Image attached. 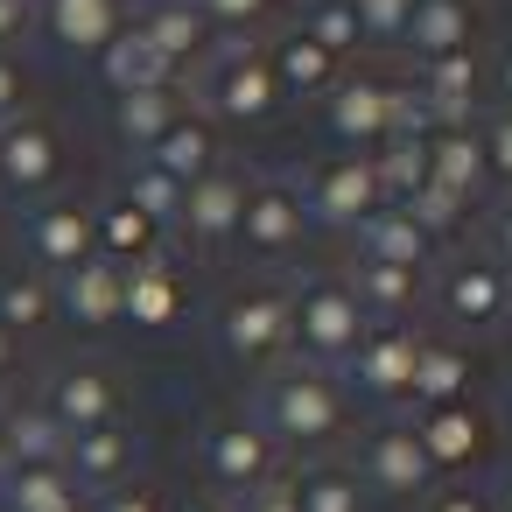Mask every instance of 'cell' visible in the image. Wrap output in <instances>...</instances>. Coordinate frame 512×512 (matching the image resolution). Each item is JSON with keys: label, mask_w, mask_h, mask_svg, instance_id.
<instances>
[{"label": "cell", "mask_w": 512, "mask_h": 512, "mask_svg": "<svg viewBox=\"0 0 512 512\" xmlns=\"http://www.w3.org/2000/svg\"><path fill=\"white\" fill-rule=\"evenodd\" d=\"M281 449H330L344 428H351V393L337 372L323 365H281L260 393V414H253Z\"/></svg>", "instance_id": "1"}, {"label": "cell", "mask_w": 512, "mask_h": 512, "mask_svg": "<svg viewBox=\"0 0 512 512\" xmlns=\"http://www.w3.org/2000/svg\"><path fill=\"white\" fill-rule=\"evenodd\" d=\"M365 323H372V316L358 309L351 281H337V274H316L302 295H288V330H295V344H302V365L337 372V365L358 351Z\"/></svg>", "instance_id": "2"}, {"label": "cell", "mask_w": 512, "mask_h": 512, "mask_svg": "<svg viewBox=\"0 0 512 512\" xmlns=\"http://www.w3.org/2000/svg\"><path fill=\"white\" fill-rule=\"evenodd\" d=\"M323 127H330V141L351 148V155H372L379 141L414 134V120H407V92H393V85H379V78H344V85H330Z\"/></svg>", "instance_id": "3"}, {"label": "cell", "mask_w": 512, "mask_h": 512, "mask_svg": "<svg viewBox=\"0 0 512 512\" xmlns=\"http://www.w3.org/2000/svg\"><path fill=\"white\" fill-rule=\"evenodd\" d=\"M302 197V218H323V225H365L386 197H379V176H372V155H351V148H337V155H323L316 169H309V183L295 190Z\"/></svg>", "instance_id": "4"}, {"label": "cell", "mask_w": 512, "mask_h": 512, "mask_svg": "<svg viewBox=\"0 0 512 512\" xmlns=\"http://www.w3.org/2000/svg\"><path fill=\"white\" fill-rule=\"evenodd\" d=\"M204 470H211V484H218V491L246 498L253 484L281 477V442H274L253 414H225V421H211V428H204Z\"/></svg>", "instance_id": "5"}, {"label": "cell", "mask_w": 512, "mask_h": 512, "mask_svg": "<svg viewBox=\"0 0 512 512\" xmlns=\"http://www.w3.org/2000/svg\"><path fill=\"white\" fill-rule=\"evenodd\" d=\"M358 484L379 498H428L435 491V463L414 435V421H379L358 449Z\"/></svg>", "instance_id": "6"}, {"label": "cell", "mask_w": 512, "mask_h": 512, "mask_svg": "<svg viewBox=\"0 0 512 512\" xmlns=\"http://www.w3.org/2000/svg\"><path fill=\"white\" fill-rule=\"evenodd\" d=\"M288 344H295V330H288V295L253 288V295H232V302L218 309V351H225L232 365H274Z\"/></svg>", "instance_id": "7"}, {"label": "cell", "mask_w": 512, "mask_h": 512, "mask_svg": "<svg viewBox=\"0 0 512 512\" xmlns=\"http://www.w3.org/2000/svg\"><path fill=\"white\" fill-rule=\"evenodd\" d=\"M421 344H428V337H421V330H407V323H365L358 351L344 358V379H351L365 400H407Z\"/></svg>", "instance_id": "8"}, {"label": "cell", "mask_w": 512, "mask_h": 512, "mask_svg": "<svg viewBox=\"0 0 512 512\" xmlns=\"http://www.w3.org/2000/svg\"><path fill=\"white\" fill-rule=\"evenodd\" d=\"M232 239L253 260L295 253V239H302V197H295V183H246V211H239V232Z\"/></svg>", "instance_id": "9"}, {"label": "cell", "mask_w": 512, "mask_h": 512, "mask_svg": "<svg viewBox=\"0 0 512 512\" xmlns=\"http://www.w3.org/2000/svg\"><path fill=\"white\" fill-rule=\"evenodd\" d=\"M414 435H421V449H428V463H435V477H442V470H463V463L484 456L491 421H484L470 400H449V407H421V414H414Z\"/></svg>", "instance_id": "10"}, {"label": "cell", "mask_w": 512, "mask_h": 512, "mask_svg": "<svg viewBox=\"0 0 512 512\" xmlns=\"http://www.w3.org/2000/svg\"><path fill=\"white\" fill-rule=\"evenodd\" d=\"M239 211H246V176H232V169H211V176H197V183L183 190V211H176V225H183L197 246H225V239L239 232Z\"/></svg>", "instance_id": "11"}, {"label": "cell", "mask_w": 512, "mask_h": 512, "mask_svg": "<svg viewBox=\"0 0 512 512\" xmlns=\"http://www.w3.org/2000/svg\"><path fill=\"white\" fill-rule=\"evenodd\" d=\"M211 106H218V120H232V127H260L274 106H281V85H274V71H267V57H225L218 64V78H211Z\"/></svg>", "instance_id": "12"}, {"label": "cell", "mask_w": 512, "mask_h": 512, "mask_svg": "<svg viewBox=\"0 0 512 512\" xmlns=\"http://www.w3.org/2000/svg\"><path fill=\"white\" fill-rule=\"evenodd\" d=\"M57 302L71 309V323L106 330V323H120V309H127V267H113L106 253H92V260H78V267L64 274V295H57Z\"/></svg>", "instance_id": "13"}, {"label": "cell", "mask_w": 512, "mask_h": 512, "mask_svg": "<svg viewBox=\"0 0 512 512\" xmlns=\"http://www.w3.org/2000/svg\"><path fill=\"white\" fill-rule=\"evenodd\" d=\"M50 421L64 428V435H85V428H113V407H120V393H113V379L99 372V365H71V372H57V386H50Z\"/></svg>", "instance_id": "14"}, {"label": "cell", "mask_w": 512, "mask_h": 512, "mask_svg": "<svg viewBox=\"0 0 512 512\" xmlns=\"http://www.w3.org/2000/svg\"><path fill=\"white\" fill-rule=\"evenodd\" d=\"M428 183L456 190L463 204H477V190L491 183V176H484V141H477L470 120H456V127H428Z\"/></svg>", "instance_id": "15"}, {"label": "cell", "mask_w": 512, "mask_h": 512, "mask_svg": "<svg viewBox=\"0 0 512 512\" xmlns=\"http://www.w3.org/2000/svg\"><path fill=\"white\" fill-rule=\"evenodd\" d=\"M505 302H512V281H505V267H491V260H456V267L442 274V309H449V323H498Z\"/></svg>", "instance_id": "16"}, {"label": "cell", "mask_w": 512, "mask_h": 512, "mask_svg": "<svg viewBox=\"0 0 512 512\" xmlns=\"http://www.w3.org/2000/svg\"><path fill=\"white\" fill-rule=\"evenodd\" d=\"M43 29H50V43L99 57L127 22H120V0H43Z\"/></svg>", "instance_id": "17"}, {"label": "cell", "mask_w": 512, "mask_h": 512, "mask_svg": "<svg viewBox=\"0 0 512 512\" xmlns=\"http://www.w3.org/2000/svg\"><path fill=\"white\" fill-rule=\"evenodd\" d=\"M414 57H456L477 43V0H414V15H407V36Z\"/></svg>", "instance_id": "18"}, {"label": "cell", "mask_w": 512, "mask_h": 512, "mask_svg": "<svg viewBox=\"0 0 512 512\" xmlns=\"http://www.w3.org/2000/svg\"><path fill=\"white\" fill-rule=\"evenodd\" d=\"M29 246H36V260H43V267L71 274L78 260H92V253H99L92 211H85V204H50V211H36V225H29Z\"/></svg>", "instance_id": "19"}, {"label": "cell", "mask_w": 512, "mask_h": 512, "mask_svg": "<svg viewBox=\"0 0 512 512\" xmlns=\"http://www.w3.org/2000/svg\"><path fill=\"white\" fill-rule=\"evenodd\" d=\"M127 463H134V435H120V421H113V428H85V435L64 442V470H71L78 491H85V484H92V491H120Z\"/></svg>", "instance_id": "20"}, {"label": "cell", "mask_w": 512, "mask_h": 512, "mask_svg": "<svg viewBox=\"0 0 512 512\" xmlns=\"http://www.w3.org/2000/svg\"><path fill=\"white\" fill-rule=\"evenodd\" d=\"M57 176V134L43 120H8L0 127V183L8 190H43Z\"/></svg>", "instance_id": "21"}, {"label": "cell", "mask_w": 512, "mask_h": 512, "mask_svg": "<svg viewBox=\"0 0 512 512\" xmlns=\"http://www.w3.org/2000/svg\"><path fill=\"white\" fill-rule=\"evenodd\" d=\"M176 120H183V92H176V85H148V92H120V99H113V134H120L127 148H141V155H148Z\"/></svg>", "instance_id": "22"}, {"label": "cell", "mask_w": 512, "mask_h": 512, "mask_svg": "<svg viewBox=\"0 0 512 512\" xmlns=\"http://www.w3.org/2000/svg\"><path fill=\"white\" fill-rule=\"evenodd\" d=\"M148 162L190 190L197 176H211V169H218V127H211V120H197V113H183V120L148 148Z\"/></svg>", "instance_id": "23"}, {"label": "cell", "mask_w": 512, "mask_h": 512, "mask_svg": "<svg viewBox=\"0 0 512 512\" xmlns=\"http://www.w3.org/2000/svg\"><path fill=\"white\" fill-rule=\"evenodd\" d=\"M134 29L148 36V50H155L162 64H183V57H197V50L211 43V22H204L197 0H155Z\"/></svg>", "instance_id": "24"}, {"label": "cell", "mask_w": 512, "mask_h": 512, "mask_svg": "<svg viewBox=\"0 0 512 512\" xmlns=\"http://www.w3.org/2000/svg\"><path fill=\"white\" fill-rule=\"evenodd\" d=\"M358 253H365V260H379V267H414V274H421L435 246L414 232V218H407L400 204H379V211L358 225Z\"/></svg>", "instance_id": "25"}, {"label": "cell", "mask_w": 512, "mask_h": 512, "mask_svg": "<svg viewBox=\"0 0 512 512\" xmlns=\"http://www.w3.org/2000/svg\"><path fill=\"white\" fill-rule=\"evenodd\" d=\"M470 351L463 344H421V358H414V386H407V400L414 407H449V400H470Z\"/></svg>", "instance_id": "26"}, {"label": "cell", "mask_w": 512, "mask_h": 512, "mask_svg": "<svg viewBox=\"0 0 512 512\" xmlns=\"http://www.w3.org/2000/svg\"><path fill=\"white\" fill-rule=\"evenodd\" d=\"M0 505H8V512H78V484H71L64 463L0 470Z\"/></svg>", "instance_id": "27"}, {"label": "cell", "mask_w": 512, "mask_h": 512, "mask_svg": "<svg viewBox=\"0 0 512 512\" xmlns=\"http://www.w3.org/2000/svg\"><path fill=\"white\" fill-rule=\"evenodd\" d=\"M351 295H358V309H365L372 323H400V316L421 302V274H414V267H379V260H358Z\"/></svg>", "instance_id": "28"}, {"label": "cell", "mask_w": 512, "mask_h": 512, "mask_svg": "<svg viewBox=\"0 0 512 512\" xmlns=\"http://www.w3.org/2000/svg\"><path fill=\"white\" fill-rule=\"evenodd\" d=\"M176 309H183V281H176V267H162L155 253L134 260V267H127V309H120V316L162 330V323H176Z\"/></svg>", "instance_id": "29"}, {"label": "cell", "mask_w": 512, "mask_h": 512, "mask_svg": "<svg viewBox=\"0 0 512 512\" xmlns=\"http://www.w3.org/2000/svg\"><path fill=\"white\" fill-rule=\"evenodd\" d=\"M64 428L50 421V407H15L8 428H0V456H8V470H29V463H64Z\"/></svg>", "instance_id": "30"}, {"label": "cell", "mask_w": 512, "mask_h": 512, "mask_svg": "<svg viewBox=\"0 0 512 512\" xmlns=\"http://www.w3.org/2000/svg\"><path fill=\"white\" fill-rule=\"evenodd\" d=\"M267 71H274V85H281V92H302V99H309V92H330V85H337V57H330L323 43H309L302 29L274 43Z\"/></svg>", "instance_id": "31"}, {"label": "cell", "mask_w": 512, "mask_h": 512, "mask_svg": "<svg viewBox=\"0 0 512 512\" xmlns=\"http://www.w3.org/2000/svg\"><path fill=\"white\" fill-rule=\"evenodd\" d=\"M99 71H106L113 99H120V92H148V85H169V64L148 50V36H141V29H120V36L99 50Z\"/></svg>", "instance_id": "32"}, {"label": "cell", "mask_w": 512, "mask_h": 512, "mask_svg": "<svg viewBox=\"0 0 512 512\" xmlns=\"http://www.w3.org/2000/svg\"><path fill=\"white\" fill-rule=\"evenodd\" d=\"M372 176H379V197H386V204H407V197L428 183V134H393V141H379Z\"/></svg>", "instance_id": "33"}, {"label": "cell", "mask_w": 512, "mask_h": 512, "mask_svg": "<svg viewBox=\"0 0 512 512\" xmlns=\"http://www.w3.org/2000/svg\"><path fill=\"white\" fill-rule=\"evenodd\" d=\"M92 232H99V253H106L113 267H134V260L155 253V218H141L127 197L106 204V211H92Z\"/></svg>", "instance_id": "34"}, {"label": "cell", "mask_w": 512, "mask_h": 512, "mask_svg": "<svg viewBox=\"0 0 512 512\" xmlns=\"http://www.w3.org/2000/svg\"><path fill=\"white\" fill-rule=\"evenodd\" d=\"M295 505L302 512H365V484L344 463H309V470H295Z\"/></svg>", "instance_id": "35"}, {"label": "cell", "mask_w": 512, "mask_h": 512, "mask_svg": "<svg viewBox=\"0 0 512 512\" xmlns=\"http://www.w3.org/2000/svg\"><path fill=\"white\" fill-rule=\"evenodd\" d=\"M400 211H407V218H414V232L435 246V239H449V232L463 225V211H470V204H463L456 190H442V183H421V190H414Z\"/></svg>", "instance_id": "36"}, {"label": "cell", "mask_w": 512, "mask_h": 512, "mask_svg": "<svg viewBox=\"0 0 512 512\" xmlns=\"http://www.w3.org/2000/svg\"><path fill=\"white\" fill-rule=\"evenodd\" d=\"M127 204H134L141 218H155V225H176V211H183V183L162 176L155 162H141V169L127 176Z\"/></svg>", "instance_id": "37"}, {"label": "cell", "mask_w": 512, "mask_h": 512, "mask_svg": "<svg viewBox=\"0 0 512 512\" xmlns=\"http://www.w3.org/2000/svg\"><path fill=\"white\" fill-rule=\"evenodd\" d=\"M302 36H309V43H323L330 57H344V50H358V43H365V36H358V15H351V0H309Z\"/></svg>", "instance_id": "38"}, {"label": "cell", "mask_w": 512, "mask_h": 512, "mask_svg": "<svg viewBox=\"0 0 512 512\" xmlns=\"http://www.w3.org/2000/svg\"><path fill=\"white\" fill-rule=\"evenodd\" d=\"M50 281L43 274H8L0 281V323L8 330H29V323H50Z\"/></svg>", "instance_id": "39"}, {"label": "cell", "mask_w": 512, "mask_h": 512, "mask_svg": "<svg viewBox=\"0 0 512 512\" xmlns=\"http://www.w3.org/2000/svg\"><path fill=\"white\" fill-rule=\"evenodd\" d=\"M351 15H358V36L365 43H400L414 0H351Z\"/></svg>", "instance_id": "40"}, {"label": "cell", "mask_w": 512, "mask_h": 512, "mask_svg": "<svg viewBox=\"0 0 512 512\" xmlns=\"http://www.w3.org/2000/svg\"><path fill=\"white\" fill-rule=\"evenodd\" d=\"M477 141H484V176L491 183H512V106L491 127H477Z\"/></svg>", "instance_id": "41"}, {"label": "cell", "mask_w": 512, "mask_h": 512, "mask_svg": "<svg viewBox=\"0 0 512 512\" xmlns=\"http://www.w3.org/2000/svg\"><path fill=\"white\" fill-rule=\"evenodd\" d=\"M232 512H302V505H295V477L281 470V477H267V484H253V491H246V498H239Z\"/></svg>", "instance_id": "42"}, {"label": "cell", "mask_w": 512, "mask_h": 512, "mask_svg": "<svg viewBox=\"0 0 512 512\" xmlns=\"http://www.w3.org/2000/svg\"><path fill=\"white\" fill-rule=\"evenodd\" d=\"M204 8V22H218V29H246V22H260L274 0H197Z\"/></svg>", "instance_id": "43"}, {"label": "cell", "mask_w": 512, "mask_h": 512, "mask_svg": "<svg viewBox=\"0 0 512 512\" xmlns=\"http://www.w3.org/2000/svg\"><path fill=\"white\" fill-rule=\"evenodd\" d=\"M421 512H491V498H484V491L449 484V491H428V505H421Z\"/></svg>", "instance_id": "44"}, {"label": "cell", "mask_w": 512, "mask_h": 512, "mask_svg": "<svg viewBox=\"0 0 512 512\" xmlns=\"http://www.w3.org/2000/svg\"><path fill=\"white\" fill-rule=\"evenodd\" d=\"M491 267H512V204H498L491 211V253H484Z\"/></svg>", "instance_id": "45"}, {"label": "cell", "mask_w": 512, "mask_h": 512, "mask_svg": "<svg viewBox=\"0 0 512 512\" xmlns=\"http://www.w3.org/2000/svg\"><path fill=\"white\" fill-rule=\"evenodd\" d=\"M99 512H162V498H155V491H127V484H120V491H106V498H99Z\"/></svg>", "instance_id": "46"}, {"label": "cell", "mask_w": 512, "mask_h": 512, "mask_svg": "<svg viewBox=\"0 0 512 512\" xmlns=\"http://www.w3.org/2000/svg\"><path fill=\"white\" fill-rule=\"evenodd\" d=\"M22 22H29V0H0V43H15Z\"/></svg>", "instance_id": "47"}, {"label": "cell", "mask_w": 512, "mask_h": 512, "mask_svg": "<svg viewBox=\"0 0 512 512\" xmlns=\"http://www.w3.org/2000/svg\"><path fill=\"white\" fill-rule=\"evenodd\" d=\"M15 106H22V71L0 57V113H15Z\"/></svg>", "instance_id": "48"}, {"label": "cell", "mask_w": 512, "mask_h": 512, "mask_svg": "<svg viewBox=\"0 0 512 512\" xmlns=\"http://www.w3.org/2000/svg\"><path fill=\"white\" fill-rule=\"evenodd\" d=\"M491 78H498V99H512V43H505V57H498V71H491Z\"/></svg>", "instance_id": "49"}, {"label": "cell", "mask_w": 512, "mask_h": 512, "mask_svg": "<svg viewBox=\"0 0 512 512\" xmlns=\"http://www.w3.org/2000/svg\"><path fill=\"white\" fill-rule=\"evenodd\" d=\"M8 365H15V330L0 323V372H8Z\"/></svg>", "instance_id": "50"}, {"label": "cell", "mask_w": 512, "mask_h": 512, "mask_svg": "<svg viewBox=\"0 0 512 512\" xmlns=\"http://www.w3.org/2000/svg\"><path fill=\"white\" fill-rule=\"evenodd\" d=\"M204 512H232V505H204Z\"/></svg>", "instance_id": "51"}, {"label": "cell", "mask_w": 512, "mask_h": 512, "mask_svg": "<svg viewBox=\"0 0 512 512\" xmlns=\"http://www.w3.org/2000/svg\"><path fill=\"white\" fill-rule=\"evenodd\" d=\"M505 323H512V302H505Z\"/></svg>", "instance_id": "52"}, {"label": "cell", "mask_w": 512, "mask_h": 512, "mask_svg": "<svg viewBox=\"0 0 512 512\" xmlns=\"http://www.w3.org/2000/svg\"><path fill=\"white\" fill-rule=\"evenodd\" d=\"M148 8H155V0H148Z\"/></svg>", "instance_id": "53"}, {"label": "cell", "mask_w": 512, "mask_h": 512, "mask_svg": "<svg viewBox=\"0 0 512 512\" xmlns=\"http://www.w3.org/2000/svg\"><path fill=\"white\" fill-rule=\"evenodd\" d=\"M78 512H85V505H78Z\"/></svg>", "instance_id": "54"}]
</instances>
